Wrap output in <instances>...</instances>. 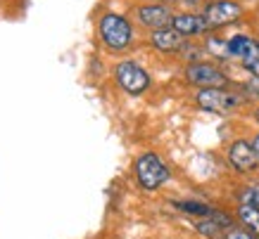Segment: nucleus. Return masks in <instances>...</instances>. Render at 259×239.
Listing matches in <instances>:
<instances>
[{
	"mask_svg": "<svg viewBox=\"0 0 259 239\" xmlns=\"http://www.w3.org/2000/svg\"><path fill=\"white\" fill-rule=\"evenodd\" d=\"M100 38L110 50H124L134 38V29L126 17L110 12L100 19Z\"/></svg>",
	"mask_w": 259,
	"mask_h": 239,
	"instance_id": "1",
	"label": "nucleus"
},
{
	"mask_svg": "<svg viewBox=\"0 0 259 239\" xmlns=\"http://www.w3.org/2000/svg\"><path fill=\"white\" fill-rule=\"evenodd\" d=\"M136 175H138L141 187L152 192V190H159L169 180V168H166V163L157 154L148 152V154L138 156V161H136Z\"/></svg>",
	"mask_w": 259,
	"mask_h": 239,
	"instance_id": "2",
	"label": "nucleus"
},
{
	"mask_svg": "<svg viewBox=\"0 0 259 239\" xmlns=\"http://www.w3.org/2000/svg\"><path fill=\"white\" fill-rule=\"evenodd\" d=\"M197 107L204 109V111H212V114H228L233 109L240 107V95L231 93L226 88H202L200 93L195 95Z\"/></svg>",
	"mask_w": 259,
	"mask_h": 239,
	"instance_id": "3",
	"label": "nucleus"
},
{
	"mask_svg": "<svg viewBox=\"0 0 259 239\" xmlns=\"http://www.w3.org/2000/svg\"><path fill=\"white\" fill-rule=\"evenodd\" d=\"M204 22H207V29H221L226 24H233L243 17V8L236 0H214L209 3L202 12Z\"/></svg>",
	"mask_w": 259,
	"mask_h": 239,
	"instance_id": "4",
	"label": "nucleus"
},
{
	"mask_svg": "<svg viewBox=\"0 0 259 239\" xmlns=\"http://www.w3.org/2000/svg\"><path fill=\"white\" fill-rule=\"evenodd\" d=\"M114 76H117V83L121 85L128 95L145 93V90H148V85H150L148 71L143 69V67H138L136 62H121V64H117Z\"/></svg>",
	"mask_w": 259,
	"mask_h": 239,
	"instance_id": "5",
	"label": "nucleus"
},
{
	"mask_svg": "<svg viewBox=\"0 0 259 239\" xmlns=\"http://www.w3.org/2000/svg\"><path fill=\"white\" fill-rule=\"evenodd\" d=\"M186 78H188L193 85H200V90H202V88H224V85H226V76L221 74V69L209 62L188 64Z\"/></svg>",
	"mask_w": 259,
	"mask_h": 239,
	"instance_id": "6",
	"label": "nucleus"
},
{
	"mask_svg": "<svg viewBox=\"0 0 259 239\" xmlns=\"http://www.w3.org/2000/svg\"><path fill=\"white\" fill-rule=\"evenodd\" d=\"M228 161L236 170L240 173H252V170L259 166V156L254 152L252 142L247 140H236L233 145L228 147Z\"/></svg>",
	"mask_w": 259,
	"mask_h": 239,
	"instance_id": "7",
	"label": "nucleus"
},
{
	"mask_svg": "<svg viewBox=\"0 0 259 239\" xmlns=\"http://www.w3.org/2000/svg\"><path fill=\"white\" fill-rule=\"evenodd\" d=\"M138 22L143 26H148L152 31H159V29H169L174 22V15L171 10L166 8V5H143L138 8Z\"/></svg>",
	"mask_w": 259,
	"mask_h": 239,
	"instance_id": "8",
	"label": "nucleus"
},
{
	"mask_svg": "<svg viewBox=\"0 0 259 239\" xmlns=\"http://www.w3.org/2000/svg\"><path fill=\"white\" fill-rule=\"evenodd\" d=\"M228 47H231V57H238L243 67L259 59V43L250 36H233L228 40Z\"/></svg>",
	"mask_w": 259,
	"mask_h": 239,
	"instance_id": "9",
	"label": "nucleus"
},
{
	"mask_svg": "<svg viewBox=\"0 0 259 239\" xmlns=\"http://www.w3.org/2000/svg\"><path fill=\"white\" fill-rule=\"evenodd\" d=\"M171 29L179 31L183 38L186 36H197V33L207 31V22H204L202 15H193V12H181V15H174Z\"/></svg>",
	"mask_w": 259,
	"mask_h": 239,
	"instance_id": "10",
	"label": "nucleus"
},
{
	"mask_svg": "<svg viewBox=\"0 0 259 239\" xmlns=\"http://www.w3.org/2000/svg\"><path fill=\"white\" fill-rule=\"evenodd\" d=\"M152 45L162 50V52H174V50H181L183 47V36L179 31H174L171 26L169 29H159V31H152L150 36Z\"/></svg>",
	"mask_w": 259,
	"mask_h": 239,
	"instance_id": "11",
	"label": "nucleus"
},
{
	"mask_svg": "<svg viewBox=\"0 0 259 239\" xmlns=\"http://www.w3.org/2000/svg\"><path fill=\"white\" fill-rule=\"evenodd\" d=\"M238 220L247 227V232L259 237V208L250 206V204H240L238 206Z\"/></svg>",
	"mask_w": 259,
	"mask_h": 239,
	"instance_id": "12",
	"label": "nucleus"
},
{
	"mask_svg": "<svg viewBox=\"0 0 259 239\" xmlns=\"http://www.w3.org/2000/svg\"><path fill=\"white\" fill-rule=\"evenodd\" d=\"M176 208H181V211H186V213H193V216H204L209 218L212 216V206H207V204H200V201H176L174 204Z\"/></svg>",
	"mask_w": 259,
	"mask_h": 239,
	"instance_id": "13",
	"label": "nucleus"
},
{
	"mask_svg": "<svg viewBox=\"0 0 259 239\" xmlns=\"http://www.w3.org/2000/svg\"><path fill=\"white\" fill-rule=\"evenodd\" d=\"M195 227H197V232H202L204 237H209V239H226V232H221L224 227L214 223L212 218H207V220H197Z\"/></svg>",
	"mask_w": 259,
	"mask_h": 239,
	"instance_id": "14",
	"label": "nucleus"
},
{
	"mask_svg": "<svg viewBox=\"0 0 259 239\" xmlns=\"http://www.w3.org/2000/svg\"><path fill=\"white\" fill-rule=\"evenodd\" d=\"M207 47H209V52L217 54V57H221V59H228L231 57V47H228V40H217V38H209V43H207Z\"/></svg>",
	"mask_w": 259,
	"mask_h": 239,
	"instance_id": "15",
	"label": "nucleus"
},
{
	"mask_svg": "<svg viewBox=\"0 0 259 239\" xmlns=\"http://www.w3.org/2000/svg\"><path fill=\"white\" fill-rule=\"evenodd\" d=\"M240 204H250V206L259 208V185H247L240 192Z\"/></svg>",
	"mask_w": 259,
	"mask_h": 239,
	"instance_id": "16",
	"label": "nucleus"
},
{
	"mask_svg": "<svg viewBox=\"0 0 259 239\" xmlns=\"http://www.w3.org/2000/svg\"><path fill=\"white\" fill-rule=\"evenodd\" d=\"M226 239H259L257 234H252L247 230H238V227H231L226 230Z\"/></svg>",
	"mask_w": 259,
	"mask_h": 239,
	"instance_id": "17",
	"label": "nucleus"
},
{
	"mask_svg": "<svg viewBox=\"0 0 259 239\" xmlns=\"http://www.w3.org/2000/svg\"><path fill=\"white\" fill-rule=\"evenodd\" d=\"M245 69L250 71V74H252V76H254V78H259V59H257V62H250V64H245Z\"/></svg>",
	"mask_w": 259,
	"mask_h": 239,
	"instance_id": "18",
	"label": "nucleus"
},
{
	"mask_svg": "<svg viewBox=\"0 0 259 239\" xmlns=\"http://www.w3.org/2000/svg\"><path fill=\"white\" fill-rule=\"evenodd\" d=\"M183 3H186V5H190V8H195V5H200L202 0H183Z\"/></svg>",
	"mask_w": 259,
	"mask_h": 239,
	"instance_id": "19",
	"label": "nucleus"
},
{
	"mask_svg": "<svg viewBox=\"0 0 259 239\" xmlns=\"http://www.w3.org/2000/svg\"><path fill=\"white\" fill-rule=\"evenodd\" d=\"M252 147H254V152H257V156H259V135L252 140Z\"/></svg>",
	"mask_w": 259,
	"mask_h": 239,
	"instance_id": "20",
	"label": "nucleus"
},
{
	"mask_svg": "<svg viewBox=\"0 0 259 239\" xmlns=\"http://www.w3.org/2000/svg\"><path fill=\"white\" fill-rule=\"evenodd\" d=\"M162 3H179V0H162Z\"/></svg>",
	"mask_w": 259,
	"mask_h": 239,
	"instance_id": "21",
	"label": "nucleus"
},
{
	"mask_svg": "<svg viewBox=\"0 0 259 239\" xmlns=\"http://www.w3.org/2000/svg\"><path fill=\"white\" fill-rule=\"evenodd\" d=\"M254 116H257V121H259V107H257V111H254Z\"/></svg>",
	"mask_w": 259,
	"mask_h": 239,
	"instance_id": "22",
	"label": "nucleus"
}]
</instances>
